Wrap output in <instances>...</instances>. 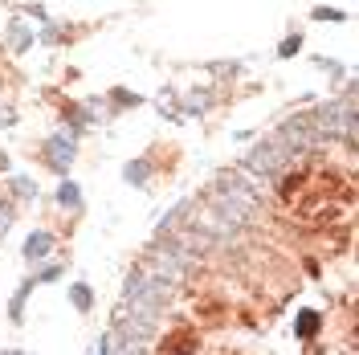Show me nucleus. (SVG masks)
Instances as JSON below:
<instances>
[{"mask_svg":"<svg viewBox=\"0 0 359 355\" xmlns=\"http://www.w3.org/2000/svg\"><path fill=\"white\" fill-rule=\"evenodd\" d=\"M327 266L335 262L298 257L266 233L224 249L184 278L151 355H286L278 347L282 323H298L355 294H339L323 307L302 302L306 278Z\"/></svg>","mask_w":359,"mask_h":355,"instance_id":"obj_1","label":"nucleus"},{"mask_svg":"<svg viewBox=\"0 0 359 355\" xmlns=\"http://www.w3.org/2000/svg\"><path fill=\"white\" fill-rule=\"evenodd\" d=\"M359 213V172L351 147H318L278 180L266 208L269 241L311 262H347Z\"/></svg>","mask_w":359,"mask_h":355,"instance_id":"obj_2","label":"nucleus"}]
</instances>
